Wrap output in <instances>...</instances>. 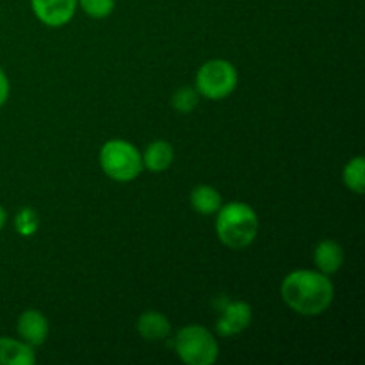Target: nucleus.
Here are the masks:
<instances>
[{"mask_svg": "<svg viewBox=\"0 0 365 365\" xmlns=\"http://www.w3.org/2000/svg\"><path fill=\"white\" fill-rule=\"evenodd\" d=\"M280 294L285 305L299 316H321L330 309L335 298V287L330 277L321 271L296 269L280 284Z\"/></svg>", "mask_w": 365, "mask_h": 365, "instance_id": "1", "label": "nucleus"}, {"mask_svg": "<svg viewBox=\"0 0 365 365\" xmlns=\"http://www.w3.org/2000/svg\"><path fill=\"white\" fill-rule=\"evenodd\" d=\"M259 234V216L245 202L223 203L216 212V235L227 248H248Z\"/></svg>", "mask_w": 365, "mask_h": 365, "instance_id": "2", "label": "nucleus"}, {"mask_svg": "<svg viewBox=\"0 0 365 365\" xmlns=\"http://www.w3.org/2000/svg\"><path fill=\"white\" fill-rule=\"evenodd\" d=\"M98 160L103 173L110 180L121 182V184L135 180L145 170L141 152L125 139H109L103 143L98 153Z\"/></svg>", "mask_w": 365, "mask_h": 365, "instance_id": "3", "label": "nucleus"}, {"mask_svg": "<svg viewBox=\"0 0 365 365\" xmlns=\"http://www.w3.org/2000/svg\"><path fill=\"white\" fill-rule=\"evenodd\" d=\"M175 353L187 365H214L220 359V344L209 328L187 324L175 335Z\"/></svg>", "mask_w": 365, "mask_h": 365, "instance_id": "4", "label": "nucleus"}, {"mask_svg": "<svg viewBox=\"0 0 365 365\" xmlns=\"http://www.w3.org/2000/svg\"><path fill=\"white\" fill-rule=\"evenodd\" d=\"M196 91L209 100H223L235 91L239 75L234 64L225 59H210L196 71Z\"/></svg>", "mask_w": 365, "mask_h": 365, "instance_id": "5", "label": "nucleus"}, {"mask_svg": "<svg viewBox=\"0 0 365 365\" xmlns=\"http://www.w3.org/2000/svg\"><path fill=\"white\" fill-rule=\"evenodd\" d=\"M34 16L46 27H64L70 24L78 7V0H31Z\"/></svg>", "mask_w": 365, "mask_h": 365, "instance_id": "6", "label": "nucleus"}, {"mask_svg": "<svg viewBox=\"0 0 365 365\" xmlns=\"http://www.w3.org/2000/svg\"><path fill=\"white\" fill-rule=\"evenodd\" d=\"M252 307L250 303L235 299V302H227L221 309L220 317H217L216 330L221 337H234L245 331L252 324Z\"/></svg>", "mask_w": 365, "mask_h": 365, "instance_id": "7", "label": "nucleus"}, {"mask_svg": "<svg viewBox=\"0 0 365 365\" xmlns=\"http://www.w3.org/2000/svg\"><path fill=\"white\" fill-rule=\"evenodd\" d=\"M16 331L18 337L25 342V344L38 348V346L45 344L46 337H48V319L45 314L39 312L36 309H27L18 316L16 321Z\"/></svg>", "mask_w": 365, "mask_h": 365, "instance_id": "8", "label": "nucleus"}, {"mask_svg": "<svg viewBox=\"0 0 365 365\" xmlns=\"http://www.w3.org/2000/svg\"><path fill=\"white\" fill-rule=\"evenodd\" d=\"M135 330L145 341L160 342L166 341L171 335V323L164 314L157 312V310H146L139 316Z\"/></svg>", "mask_w": 365, "mask_h": 365, "instance_id": "9", "label": "nucleus"}, {"mask_svg": "<svg viewBox=\"0 0 365 365\" xmlns=\"http://www.w3.org/2000/svg\"><path fill=\"white\" fill-rule=\"evenodd\" d=\"M314 264L323 274H335L344 264V250L331 239H323L314 248Z\"/></svg>", "mask_w": 365, "mask_h": 365, "instance_id": "10", "label": "nucleus"}, {"mask_svg": "<svg viewBox=\"0 0 365 365\" xmlns=\"http://www.w3.org/2000/svg\"><path fill=\"white\" fill-rule=\"evenodd\" d=\"M143 168L152 173H163V171L170 170V166L175 160V148L171 143L164 141V139H157V141L150 143L141 153Z\"/></svg>", "mask_w": 365, "mask_h": 365, "instance_id": "11", "label": "nucleus"}, {"mask_svg": "<svg viewBox=\"0 0 365 365\" xmlns=\"http://www.w3.org/2000/svg\"><path fill=\"white\" fill-rule=\"evenodd\" d=\"M34 348L21 339L0 337V365H34Z\"/></svg>", "mask_w": 365, "mask_h": 365, "instance_id": "12", "label": "nucleus"}, {"mask_svg": "<svg viewBox=\"0 0 365 365\" xmlns=\"http://www.w3.org/2000/svg\"><path fill=\"white\" fill-rule=\"evenodd\" d=\"M189 203H191L192 210L202 216H214L223 205V196L212 185H196L189 195Z\"/></svg>", "mask_w": 365, "mask_h": 365, "instance_id": "13", "label": "nucleus"}, {"mask_svg": "<svg viewBox=\"0 0 365 365\" xmlns=\"http://www.w3.org/2000/svg\"><path fill=\"white\" fill-rule=\"evenodd\" d=\"M342 182L355 195H364L365 191V159L362 155L348 160L342 170Z\"/></svg>", "mask_w": 365, "mask_h": 365, "instance_id": "14", "label": "nucleus"}, {"mask_svg": "<svg viewBox=\"0 0 365 365\" xmlns=\"http://www.w3.org/2000/svg\"><path fill=\"white\" fill-rule=\"evenodd\" d=\"M14 230L21 237H32L39 230V216L32 207H21L14 216Z\"/></svg>", "mask_w": 365, "mask_h": 365, "instance_id": "15", "label": "nucleus"}, {"mask_svg": "<svg viewBox=\"0 0 365 365\" xmlns=\"http://www.w3.org/2000/svg\"><path fill=\"white\" fill-rule=\"evenodd\" d=\"M200 102V95L195 88H180L171 96V106L177 113L189 114L196 109Z\"/></svg>", "mask_w": 365, "mask_h": 365, "instance_id": "16", "label": "nucleus"}, {"mask_svg": "<svg viewBox=\"0 0 365 365\" xmlns=\"http://www.w3.org/2000/svg\"><path fill=\"white\" fill-rule=\"evenodd\" d=\"M78 7L95 20H103L110 16L116 7V0H78Z\"/></svg>", "mask_w": 365, "mask_h": 365, "instance_id": "17", "label": "nucleus"}, {"mask_svg": "<svg viewBox=\"0 0 365 365\" xmlns=\"http://www.w3.org/2000/svg\"><path fill=\"white\" fill-rule=\"evenodd\" d=\"M9 93H11L9 78H7L6 71L0 68V107L6 106V102L9 100Z\"/></svg>", "mask_w": 365, "mask_h": 365, "instance_id": "18", "label": "nucleus"}, {"mask_svg": "<svg viewBox=\"0 0 365 365\" xmlns=\"http://www.w3.org/2000/svg\"><path fill=\"white\" fill-rule=\"evenodd\" d=\"M7 223V214H6V209H4L2 205H0V232L4 230V227H6Z\"/></svg>", "mask_w": 365, "mask_h": 365, "instance_id": "19", "label": "nucleus"}]
</instances>
